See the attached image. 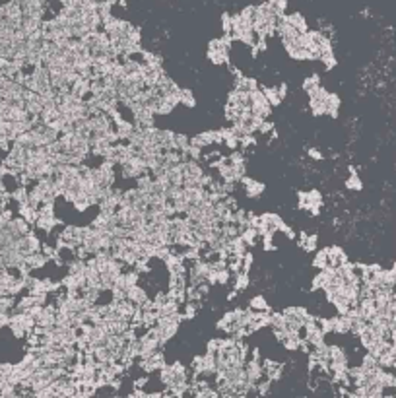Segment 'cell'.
<instances>
[{"label":"cell","instance_id":"6da1fadb","mask_svg":"<svg viewBox=\"0 0 396 398\" xmlns=\"http://www.w3.org/2000/svg\"><path fill=\"white\" fill-rule=\"evenodd\" d=\"M233 35L223 33L221 37H216L208 43V58L214 64H227L229 62V49H231Z\"/></svg>","mask_w":396,"mask_h":398},{"label":"cell","instance_id":"7a4b0ae2","mask_svg":"<svg viewBox=\"0 0 396 398\" xmlns=\"http://www.w3.org/2000/svg\"><path fill=\"white\" fill-rule=\"evenodd\" d=\"M181 321H183L181 313L179 315H169V317H160V319H158V323L152 326V328H154V332L158 334V338H160L162 344L169 342V340L177 334V330H179V326H181Z\"/></svg>","mask_w":396,"mask_h":398},{"label":"cell","instance_id":"3957f363","mask_svg":"<svg viewBox=\"0 0 396 398\" xmlns=\"http://www.w3.org/2000/svg\"><path fill=\"white\" fill-rule=\"evenodd\" d=\"M8 328L12 330V334L16 338H27V334L35 328V319L27 313H21V311H12L10 313V323H8Z\"/></svg>","mask_w":396,"mask_h":398},{"label":"cell","instance_id":"277c9868","mask_svg":"<svg viewBox=\"0 0 396 398\" xmlns=\"http://www.w3.org/2000/svg\"><path fill=\"white\" fill-rule=\"evenodd\" d=\"M282 313H284V319H286V328L295 330V332H299L305 326V323L313 319V315L303 307H288Z\"/></svg>","mask_w":396,"mask_h":398},{"label":"cell","instance_id":"5b68a950","mask_svg":"<svg viewBox=\"0 0 396 398\" xmlns=\"http://www.w3.org/2000/svg\"><path fill=\"white\" fill-rule=\"evenodd\" d=\"M82 241H84V227L68 225L58 235V243H60L58 247H62V249H74L76 251L82 245Z\"/></svg>","mask_w":396,"mask_h":398},{"label":"cell","instance_id":"8992f818","mask_svg":"<svg viewBox=\"0 0 396 398\" xmlns=\"http://www.w3.org/2000/svg\"><path fill=\"white\" fill-rule=\"evenodd\" d=\"M249 99H251V113L256 115V117H262V119H268V115L272 113V105L270 101L266 99L264 91L260 88L249 91Z\"/></svg>","mask_w":396,"mask_h":398},{"label":"cell","instance_id":"52a82bcc","mask_svg":"<svg viewBox=\"0 0 396 398\" xmlns=\"http://www.w3.org/2000/svg\"><path fill=\"white\" fill-rule=\"evenodd\" d=\"M146 173H150V171H148V165H146V162L138 156V154L121 165V175H123V179H134V181H136L138 177H142Z\"/></svg>","mask_w":396,"mask_h":398},{"label":"cell","instance_id":"ba28073f","mask_svg":"<svg viewBox=\"0 0 396 398\" xmlns=\"http://www.w3.org/2000/svg\"><path fill=\"white\" fill-rule=\"evenodd\" d=\"M245 375L256 387L262 379H266L264 375V362L258 358V352H252V358L245 362Z\"/></svg>","mask_w":396,"mask_h":398},{"label":"cell","instance_id":"9c48e42d","mask_svg":"<svg viewBox=\"0 0 396 398\" xmlns=\"http://www.w3.org/2000/svg\"><path fill=\"white\" fill-rule=\"evenodd\" d=\"M299 208L311 212V216H317L323 206V195L319 191H309V193H299Z\"/></svg>","mask_w":396,"mask_h":398},{"label":"cell","instance_id":"30bf717a","mask_svg":"<svg viewBox=\"0 0 396 398\" xmlns=\"http://www.w3.org/2000/svg\"><path fill=\"white\" fill-rule=\"evenodd\" d=\"M326 95H328V91L324 90L323 86H319L317 90L309 93V109L315 117L326 115Z\"/></svg>","mask_w":396,"mask_h":398},{"label":"cell","instance_id":"8fae6325","mask_svg":"<svg viewBox=\"0 0 396 398\" xmlns=\"http://www.w3.org/2000/svg\"><path fill=\"white\" fill-rule=\"evenodd\" d=\"M35 326L41 328V330H47V328L56 326V307L45 303L35 315Z\"/></svg>","mask_w":396,"mask_h":398},{"label":"cell","instance_id":"7c38bea8","mask_svg":"<svg viewBox=\"0 0 396 398\" xmlns=\"http://www.w3.org/2000/svg\"><path fill=\"white\" fill-rule=\"evenodd\" d=\"M284 49L293 60H311V58H315L313 53L307 47H303L299 41H284Z\"/></svg>","mask_w":396,"mask_h":398},{"label":"cell","instance_id":"4fadbf2b","mask_svg":"<svg viewBox=\"0 0 396 398\" xmlns=\"http://www.w3.org/2000/svg\"><path fill=\"white\" fill-rule=\"evenodd\" d=\"M165 365H167V363H165V358H163L162 350H158V352L150 354L148 358H142V360H140V367L144 369L146 373H152V371H162Z\"/></svg>","mask_w":396,"mask_h":398},{"label":"cell","instance_id":"5bb4252c","mask_svg":"<svg viewBox=\"0 0 396 398\" xmlns=\"http://www.w3.org/2000/svg\"><path fill=\"white\" fill-rule=\"evenodd\" d=\"M191 142L198 148H208L212 144H221V132L219 130H206V132H200L195 138H191Z\"/></svg>","mask_w":396,"mask_h":398},{"label":"cell","instance_id":"9a60e30c","mask_svg":"<svg viewBox=\"0 0 396 398\" xmlns=\"http://www.w3.org/2000/svg\"><path fill=\"white\" fill-rule=\"evenodd\" d=\"M241 183H243V191H245V195L249 197V199H258L262 193H264V183L256 181V179H251V177H243L241 179Z\"/></svg>","mask_w":396,"mask_h":398},{"label":"cell","instance_id":"2e32d148","mask_svg":"<svg viewBox=\"0 0 396 398\" xmlns=\"http://www.w3.org/2000/svg\"><path fill=\"white\" fill-rule=\"evenodd\" d=\"M126 299H128L130 303H134L136 307H142V305H146V303L150 301V295H148V291H146L144 288H140V286L136 284V286H132L130 290L126 291Z\"/></svg>","mask_w":396,"mask_h":398},{"label":"cell","instance_id":"e0dca14e","mask_svg":"<svg viewBox=\"0 0 396 398\" xmlns=\"http://www.w3.org/2000/svg\"><path fill=\"white\" fill-rule=\"evenodd\" d=\"M264 91V95H266V99L270 101V105H280L282 103V99L288 95V86L286 84H280L278 88H262Z\"/></svg>","mask_w":396,"mask_h":398},{"label":"cell","instance_id":"ac0fdd59","mask_svg":"<svg viewBox=\"0 0 396 398\" xmlns=\"http://www.w3.org/2000/svg\"><path fill=\"white\" fill-rule=\"evenodd\" d=\"M326 256H328V266H332V268H338L344 262H348V256L344 253V249L336 247V245L326 249Z\"/></svg>","mask_w":396,"mask_h":398},{"label":"cell","instance_id":"d6986e66","mask_svg":"<svg viewBox=\"0 0 396 398\" xmlns=\"http://www.w3.org/2000/svg\"><path fill=\"white\" fill-rule=\"evenodd\" d=\"M219 132H221V144H225L231 152L233 150H237L239 148V134L235 132L233 128L229 127V128H219Z\"/></svg>","mask_w":396,"mask_h":398},{"label":"cell","instance_id":"ffe728a7","mask_svg":"<svg viewBox=\"0 0 396 398\" xmlns=\"http://www.w3.org/2000/svg\"><path fill=\"white\" fill-rule=\"evenodd\" d=\"M134 128L136 125L134 123H128L125 119H121L119 123H115V132H117V138H119V142H123V140H128L130 138V134L134 132Z\"/></svg>","mask_w":396,"mask_h":398},{"label":"cell","instance_id":"44dd1931","mask_svg":"<svg viewBox=\"0 0 396 398\" xmlns=\"http://www.w3.org/2000/svg\"><path fill=\"white\" fill-rule=\"evenodd\" d=\"M286 19H288L289 23L299 31V33H305L309 31V25H307V19L303 14H299V12H291V14H284Z\"/></svg>","mask_w":396,"mask_h":398},{"label":"cell","instance_id":"7402d4cb","mask_svg":"<svg viewBox=\"0 0 396 398\" xmlns=\"http://www.w3.org/2000/svg\"><path fill=\"white\" fill-rule=\"evenodd\" d=\"M332 321V332H338V334H348L352 330V325H350V317L348 315H338Z\"/></svg>","mask_w":396,"mask_h":398},{"label":"cell","instance_id":"603a6c76","mask_svg":"<svg viewBox=\"0 0 396 398\" xmlns=\"http://www.w3.org/2000/svg\"><path fill=\"white\" fill-rule=\"evenodd\" d=\"M338 111H340V97H338V93L328 91V95H326V115L332 117V119H336Z\"/></svg>","mask_w":396,"mask_h":398},{"label":"cell","instance_id":"cb8c5ba5","mask_svg":"<svg viewBox=\"0 0 396 398\" xmlns=\"http://www.w3.org/2000/svg\"><path fill=\"white\" fill-rule=\"evenodd\" d=\"M282 373H284V365H282V363L264 362V375H266V379L278 381L282 377Z\"/></svg>","mask_w":396,"mask_h":398},{"label":"cell","instance_id":"d4e9b609","mask_svg":"<svg viewBox=\"0 0 396 398\" xmlns=\"http://www.w3.org/2000/svg\"><path fill=\"white\" fill-rule=\"evenodd\" d=\"M317 58L323 62V66L326 68V70H332L334 66H336V56H334V51H332V47H326V49H323L321 53L317 54Z\"/></svg>","mask_w":396,"mask_h":398},{"label":"cell","instance_id":"484cf974","mask_svg":"<svg viewBox=\"0 0 396 398\" xmlns=\"http://www.w3.org/2000/svg\"><path fill=\"white\" fill-rule=\"evenodd\" d=\"M249 309L254 311V313H268V311H270L268 301H266L262 295H254V297H251V301H249Z\"/></svg>","mask_w":396,"mask_h":398},{"label":"cell","instance_id":"4316f807","mask_svg":"<svg viewBox=\"0 0 396 398\" xmlns=\"http://www.w3.org/2000/svg\"><path fill=\"white\" fill-rule=\"evenodd\" d=\"M251 280H249V272H237L233 278V290L235 291H243L249 288Z\"/></svg>","mask_w":396,"mask_h":398},{"label":"cell","instance_id":"83f0119b","mask_svg":"<svg viewBox=\"0 0 396 398\" xmlns=\"http://www.w3.org/2000/svg\"><path fill=\"white\" fill-rule=\"evenodd\" d=\"M346 189H350V191H361L363 189V183H361L358 171H354V167L350 169V177L346 179Z\"/></svg>","mask_w":396,"mask_h":398},{"label":"cell","instance_id":"f1b7e54d","mask_svg":"<svg viewBox=\"0 0 396 398\" xmlns=\"http://www.w3.org/2000/svg\"><path fill=\"white\" fill-rule=\"evenodd\" d=\"M179 105L185 107H195L197 105V97L191 90H181L179 91Z\"/></svg>","mask_w":396,"mask_h":398},{"label":"cell","instance_id":"f546056e","mask_svg":"<svg viewBox=\"0 0 396 398\" xmlns=\"http://www.w3.org/2000/svg\"><path fill=\"white\" fill-rule=\"evenodd\" d=\"M189 146H191V138L187 134H175V150L177 152L185 154L189 150Z\"/></svg>","mask_w":396,"mask_h":398},{"label":"cell","instance_id":"4dcf8cb0","mask_svg":"<svg viewBox=\"0 0 396 398\" xmlns=\"http://www.w3.org/2000/svg\"><path fill=\"white\" fill-rule=\"evenodd\" d=\"M321 86V78L317 76V74H313V76H309V78H305V82H303V90L307 91V93H311V91H315L317 88Z\"/></svg>","mask_w":396,"mask_h":398},{"label":"cell","instance_id":"1f68e13d","mask_svg":"<svg viewBox=\"0 0 396 398\" xmlns=\"http://www.w3.org/2000/svg\"><path fill=\"white\" fill-rule=\"evenodd\" d=\"M317 241H319V237L317 235H307V233H303V235H301V247H303L305 251H315V249H317Z\"/></svg>","mask_w":396,"mask_h":398},{"label":"cell","instance_id":"d6a6232c","mask_svg":"<svg viewBox=\"0 0 396 398\" xmlns=\"http://www.w3.org/2000/svg\"><path fill=\"white\" fill-rule=\"evenodd\" d=\"M231 29H233V16L229 12H223L221 14V31L231 35Z\"/></svg>","mask_w":396,"mask_h":398},{"label":"cell","instance_id":"836d02e7","mask_svg":"<svg viewBox=\"0 0 396 398\" xmlns=\"http://www.w3.org/2000/svg\"><path fill=\"white\" fill-rule=\"evenodd\" d=\"M313 264H315L319 270L328 268V256H326V249H323V251H319V253L315 254V260H313Z\"/></svg>","mask_w":396,"mask_h":398},{"label":"cell","instance_id":"e575fe53","mask_svg":"<svg viewBox=\"0 0 396 398\" xmlns=\"http://www.w3.org/2000/svg\"><path fill=\"white\" fill-rule=\"evenodd\" d=\"M266 2L270 4L274 10H276L278 16H284L286 10H288V0H266Z\"/></svg>","mask_w":396,"mask_h":398},{"label":"cell","instance_id":"d590c367","mask_svg":"<svg viewBox=\"0 0 396 398\" xmlns=\"http://www.w3.org/2000/svg\"><path fill=\"white\" fill-rule=\"evenodd\" d=\"M227 162L233 163V165H247V158H245V154H243V152H239V150H233V152L229 154Z\"/></svg>","mask_w":396,"mask_h":398},{"label":"cell","instance_id":"8d00e7d4","mask_svg":"<svg viewBox=\"0 0 396 398\" xmlns=\"http://www.w3.org/2000/svg\"><path fill=\"white\" fill-rule=\"evenodd\" d=\"M14 371V365L12 363H0V379H8Z\"/></svg>","mask_w":396,"mask_h":398},{"label":"cell","instance_id":"74e56055","mask_svg":"<svg viewBox=\"0 0 396 398\" xmlns=\"http://www.w3.org/2000/svg\"><path fill=\"white\" fill-rule=\"evenodd\" d=\"M272 128H274V125H272L270 121H266V119H262V123L258 125V130L256 132H260V134H268Z\"/></svg>","mask_w":396,"mask_h":398},{"label":"cell","instance_id":"f35d334b","mask_svg":"<svg viewBox=\"0 0 396 398\" xmlns=\"http://www.w3.org/2000/svg\"><path fill=\"white\" fill-rule=\"evenodd\" d=\"M307 156H309L311 160H317V162H319V160H323V154H321L319 150H315V148H311V150L307 152Z\"/></svg>","mask_w":396,"mask_h":398},{"label":"cell","instance_id":"ab89813d","mask_svg":"<svg viewBox=\"0 0 396 398\" xmlns=\"http://www.w3.org/2000/svg\"><path fill=\"white\" fill-rule=\"evenodd\" d=\"M8 323H10V313H0V330L8 326Z\"/></svg>","mask_w":396,"mask_h":398}]
</instances>
